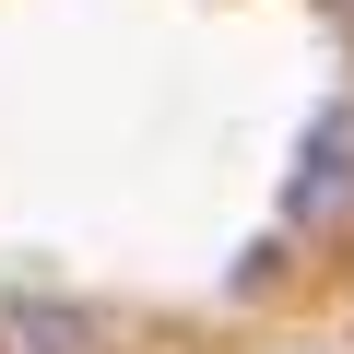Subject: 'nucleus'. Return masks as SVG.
Returning a JSON list of instances; mask_svg holds the SVG:
<instances>
[{
  "instance_id": "f257e3e1",
  "label": "nucleus",
  "mask_w": 354,
  "mask_h": 354,
  "mask_svg": "<svg viewBox=\"0 0 354 354\" xmlns=\"http://www.w3.org/2000/svg\"><path fill=\"white\" fill-rule=\"evenodd\" d=\"M272 236H319V248H342V236H354V95H319V118L295 130L283 225H272Z\"/></svg>"
},
{
  "instance_id": "7ed1b4c3",
  "label": "nucleus",
  "mask_w": 354,
  "mask_h": 354,
  "mask_svg": "<svg viewBox=\"0 0 354 354\" xmlns=\"http://www.w3.org/2000/svg\"><path fill=\"white\" fill-rule=\"evenodd\" d=\"M330 12H354V0H330Z\"/></svg>"
},
{
  "instance_id": "f03ea898",
  "label": "nucleus",
  "mask_w": 354,
  "mask_h": 354,
  "mask_svg": "<svg viewBox=\"0 0 354 354\" xmlns=\"http://www.w3.org/2000/svg\"><path fill=\"white\" fill-rule=\"evenodd\" d=\"M0 354H118L106 307L59 295V283H12L0 295Z\"/></svg>"
}]
</instances>
